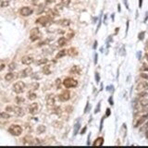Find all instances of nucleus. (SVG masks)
<instances>
[{"mask_svg": "<svg viewBox=\"0 0 148 148\" xmlns=\"http://www.w3.org/2000/svg\"><path fill=\"white\" fill-rule=\"evenodd\" d=\"M142 71H148V66H146V65H144V66L142 67Z\"/></svg>", "mask_w": 148, "mask_h": 148, "instance_id": "nucleus-39", "label": "nucleus"}, {"mask_svg": "<svg viewBox=\"0 0 148 148\" xmlns=\"http://www.w3.org/2000/svg\"><path fill=\"white\" fill-rule=\"evenodd\" d=\"M22 102H24V99L23 98H20V97H17V103L18 104H20Z\"/></svg>", "mask_w": 148, "mask_h": 148, "instance_id": "nucleus-38", "label": "nucleus"}, {"mask_svg": "<svg viewBox=\"0 0 148 148\" xmlns=\"http://www.w3.org/2000/svg\"><path fill=\"white\" fill-rule=\"evenodd\" d=\"M148 90V82H140L136 86V91L137 92H142V91Z\"/></svg>", "mask_w": 148, "mask_h": 148, "instance_id": "nucleus-11", "label": "nucleus"}, {"mask_svg": "<svg viewBox=\"0 0 148 148\" xmlns=\"http://www.w3.org/2000/svg\"><path fill=\"white\" fill-rule=\"evenodd\" d=\"M9 133L14 136H20L22 133V128L20 125H11L9 128Z\"/></svg>", "mask_w": 148, "mask_h": 148, "instance_id": "nucleus-2", "label": "nucleus"}, {"mask_svg": "<svg viewBox=\"0 0 148 148\" xmlns=\"http://www.w3.org/2000/svg\"><path fill=\"white\" fill-rule=\"evenodd\" d=\"M16 68V64L15 63H10L9 66V69H10V71H13V69H15Z\"/></svg>", "mask_w": 148, "mask_h": 148, "instance_id": "nucleus-31", "label": "nucleus"}, {"mask_svg": "<svg viewBox=\"0 0 148 148\" xmlns=\"http://www.w3.org/2000/svg\"><path fill=\"white\" fill-rule=\"evenodd\" d=\"M36 97H37V95H36L34 93H33V92L28 93V98H29L30 100H34V99H36Z\"/></svg>", "mask_w": 148, "mask_h": 148, "instance_id": "nucleus-25", "label": "nucleus"}, {"mask_svg": "<svg viewBox=\"0 0 148 148\" xmlns=\"http://www.w3.org/2000/svg\"><path fill=\"white\" fill-rule=\"evenodd\" d=\"M25 87H26V84L23 82H17L13 85V91L16 94H21L24 92Z\"/></svg>", "mask_w": 148, "mask_h": 148, "instance_id": "nucleus-3", "label": "nucleus"}, {"mask_svg": "<svg viewBox=\"0 0 148 148\" xmlns=\"http://www.w3.org/2000/svg\"><path fill=\"white\" fill-rule=\"evenodd\" d=\"M147 19H148V11L146 12V17H145V19H144V22H145L146 20H147Z\"/></svg>", "mask_w": 148, "mask_h": 148, "instance_id": "nucleus-50", "label": "nucleus"}, {"mask_svg": "<svg viewBox=\"0 0 148 148\" xmlns=\"http://www.w3.org/2000/svg\"><path fill=\"white\" fill-rule=\"evenodd\" d=\"M62 83H63V85L68 89L74 88V87H77V85H78V82L76 80L72 79V78H66V79L62 82Z\"/></svg>", "mask_w": 148, "mask_h": 148, "instance_id": "nucleus-1", "label": "nucleus"}, {"mask_svg": "<svg viewBox=\"0 0 148 148\" xmlns=\"http://www.w3.org/2000/svg\"><path fill=\"white\" fill-rule=\"evenodd\" d=\"M60 85H61V80H60V79H57V80H56V86H57V88L59 89L60 88Z\"/></svg>", "mask_w": 148, "mask_h": 148, "instance_id": "nucleus-29", "label": "nucleus"}, {"mask_svg": "<svg viewBox=\"0 0 148 148\" xmlns=\"http://www.w3.org/2000/svg\"><path fill=\"white\" fill-rule=\"evenodd\" d=\"M147 48H148V44H147Z\"/></svg>", "mask_w": 148, "mask_h": 148, "instance_id": "nucleus-54", "label": "nucleus"}, {"mask_svg": "<svg viewBox=\"0 0 148 148\" xmlns=\"http://www.w3.org/2000/svg\"><path fill=\"white\" fill-rule=\"evenodd\" d=\"M142 6H143V0H139V7L141 9Z\"/></svg>", "mask_w": 148, "mask_h": 148, "instance_id": "nucleus-44", "label": "nucleus"}, {"mask_svg": "<svg viewBox=\"0 0 148 148\" xmlns=\"http://www.w3.org/2000/svg\"><path fill=\"white\" fill-rule=\"evenodd\" d=\"M95 81H96V82H99V81H100V77H99V73L98 72H96L95 73Z\"/></svg>", "mask_w": 148, "mask_h": 148, "instance_id": "nucleus-37", "label": "nucleus"}, {"mask_svg": "<svg viewBox=\"0 0 148 148\" xmlns=\"http://www.w3.org/2000/svg\"><path fill=\"white\" fill-rule=\"evenodd\" d=\"M33 12V9H31L30 7H23L20 9V13L21 16H24V17H27V16H30L32 15Z\"/></svg>", "mask_w": 148, "mask_h": 148, "instance_id": "nucleus-8", "label": "nucleus"}, {"mask_svg": "<svg viewBox=\"0 0 148 148\" xmlns=\"http://www.w3.org/2000/svg\"><path fill=\"white\" fill-rule=\"evenodd\" d=\"M67 41H68V39H67L66 37H60L59 39L58 40V46H64L65 44H67Z\"/></svg>", "mask_w": 148, "mask_h": 148, "instance_id": "nucleus-19", "label": "nucleus"}, {"mask_svg": "<svg viewBox=\"0 0 148 148\" xmlns=\"http://www.w3.org/2000/svg\"><path fill=\"white\" fill-rule=\"evenodd\" d=\"M141 77L142 78H144V79H145V80H148V74L147 73H141Z\"/></svg>", "mask_w": 148, "mask_h": 148, "instance_id": "nucleus-36", "label": "nucleus"}, {"mask_svg": "<svg viewBox=\"0 0 148 148\" xmlns=\"http://www.w3.org/2000/svg\"><path fill=\"white\" fill-rule=\"evenodd\" d=\"M51 20V19L49 18L48 16H43V17H40L39 19L36 20V23L42 25V26H45L49 23V21Z\"/></svg>", "mask_w": 148, "mask_h": 148, "instance_id": "nucleus-6", "label": "nucleus"}, {"mask_svg": "<svg viewBox=\"0 0 148 148\" xmlns=\"http://www.w3.org/2000/svg\"><path fill=\"white\" fill-rule=\"evenodd\" d=\"M146 128H148V121L144 125V129H146Z\"/></svg>", "mask_w": 148, "mask_h": 148, "instance_id": "nucleus-49", "label": "nucleus"}, {"mask_svg": "<svg viewBox=\"0 0 148 148\" xmlns=\"http://www.w3.org/2000/svg\"><path fill=\"white\" fill-rule=\"evenodd\" d=\"M21 62L24 65H31L33 62V58L32 56H25L21 58Z\"/></svg>", "mask_w": 148, "mask_h": 148, "instance_id": "nucleus-14", "label": "nucleus"}, {"mask_svg": "<svg viewBox=\"0 0 148 148\" xmlns=\"http://www.w3.org/2000/svg\"><path fill=\"white\" fill-rule=\"evenodd\" d=\"M80 128H81V123H80V121L79 122H76L75 125H74V133H73V134H74V135L77 134V133H79Z\"/></svg>", "mask_w": 148, "mask_h": 148, "instance_id": "nucleus-23", "label": "nucleus"}, {"mask_svg": "<svg viewBox=\"0 0 148 148\" xmlns=\"http://www.w3.org/2000/svg\"><path fill=\"white\" fill-rule=\"evenodd\" d=\"M67 54L69 56H71V57H74V56L78 55V50H77V48H75V47H71V48H69V50H67Z\"/></svg>", "mask_w": 148, "mask_h": 148, "instance_id": "nucleus-16", "label": "nucleus"}, {"mask_svg": "<svg viewBox=\"0 0 148 148\" xmlns=\"http://www.w3.org/2000/svg\"><path fill=\"white\" fill-rule=\"evenodd\" d=\"M42 71H43V73H44V74H45V75H49V74H50V66H44V68H43L42 69Z\"/></svg>", "mask_w": 148, "mask_h": 148, "instance_id": "nucleus-22", "label": "nucleus"}, {"mask_svg": "<svg viewBox=\"0 0 148 148\" xmlns=\"http://www.w3.org/2000/svg\"><path fill=\"white\" fill-rule=\"evenodd\" d=\"M87 130V127H84L83 129L82 130V131H81V134H84L85 133V131Z\"/></svg>", "mask_w": 148, "mask_h": 148, "instance_id": "nucleus-40", "label": "nucleus"}, {"mask_svg": "<svg viewBox=\"0 0 148 148\" xmlns=\"http://www.w3.org/2000/svg\"><path fill=\"white\" fill-rule=\"evenodd\" d=\"M146 138H147V139H148V133H146Z\"/></svg>", "mask_w": 148, "mask_h": 148, "instance_id": "nucleus-53", "label": "nucleus"}, {"mask_svg": "<svg viewBox=\"0 0 148 148\" xmlns=\"http://www.w3.org/2000/svg\"><path fill=\"white\" fill-rule=\"evenodd\" d=\"M96 46H97V41H95V45H94V49L96 48Z\"/></svg>", "mask_w": 148, "mask_h": 148, "instance_id": "nucleus-48", "label": "nucleus"}, {"mask_svg": "<svg viewBox=\"0 0 148 148\" xmlns=\"http://www.w3.org/2000/svg\"><path fill=\"white\" fill-rule=\"evenodd\" d=\"M90 107H91V106H90V103H89V102H87L86 106H85V108H84V113H87V112H89V110H90Z\"/></svg>", "mask_w": 148, "mask_h": 148, "instance_id": "nucleus-30", "label": "nucleus"}, {"mask_svg": "<svg viewBox=\"0 0 148 148\" xmlns=\"http://www.w3.org/2000/svg\"><path fill=\"white\" fill-rule=\"evenodd\" d=\"M109 103H110V105H113L114 103H113V100H112V96H111L110 98H109Z\"/></svg>", "mask_w": 148, "mask_h": 148, "instance_id": "nucleus-47", "label": "nucleus"}, {"mask_svg": "<svg viewBox=\"0 0 148 148\" xmlns=\"http://www.w3.org/2000/svg\"><path fill=\"white\" fill-rule=\"evenodd\" d=\"M123 2H124V4H125V7H126V9H129V4H128V2H127V0H123Z\"/></svg>", "mask_w": 148, "mask_h": 148, "instance_id": "nucleus-42", "label": "nucleus"}, {"mask_svg": "<svg viewBox=\"0 0 148 148\" xmlns=\"http://www.w3.org/2000/svg\"><path fill=\"white\" fill-rule=\"evenodd\" d=\"M48 62V59H46V58H43V59H40L37 61V65H43V64H45V63H47Z\"/></svg>", "mask_w": 148, "mask_h": 148, "instance_id": "nucleus-28", "label": "nucleus"}, {"mask_svg": "<svg viewBox=\"0 0 148 148\" xmlns=\"http://www.w3.org/2000/svg\"><path fill=\"white\" fill-rule=\"evenodd\" d=\"M69 98H71V93L68 90H64L58 95V99L61 102H67L68 100H69Z\"/></svg>", "mask_w": 148, "mask_h": 148, "instance_id": "nucleus-5", "label": "nucleus"}, {"mask_svg": "<svg viewBox=\"0 0 148 148\" xmlns=\"http://www.w3.org/2000/svg\"><path fill=\"white\" fill-rule=\"evenodd\" d=\"M66 55H67V50L66 49H62V50H60L59 52L57 54V56H56V59L63 58V57H65Z\"/></svg>", "mask_w": 148, "mask_h": 148, "instance_id": "nucleus-20", "label": "nucleus"}, {"mask_svg": "<svg viewBox=\"0 0 148 148\" xmlns=\"http://www.w3.org/2000/svg\"><path fill=\"white\" fill-rule=\"evenodd\" d=\"M100 105H101V102H99L97 104V106H96V108H95V113H98L100 111Z\"/></svg>", "mask_w": 148, "mask_h": 148, "instance_id": "nucleus-34", "label": "nucleus"}, {"mask_svg": "<svg viewBox=\"0 0 148 148\" xmlns=\"http://www.w3.org/2000/svg\"><path fill=\"white\" fill-rule=\"evenodd\" d=\"M101 23H102V13H101V16H100L99 21H98V24H97V28H96V32H98V30H99L100 26H101Z\"/></svg>", "mask_w": 148, "mask_h": 148, "instance_id": "nucleus-32", "label": "nucleus"}, {"mask_svg": "<svg viewBox=\"0 0 148 148\" xmlns=\"http://www.w3.org/2000/svg\"><path fill=\"white\" fill-rule=\"evenodd\" d=\"M144 32H142V33H139V35H138V37H139V39L140 40H143L144 39Z\"/></svg>", "mask_w": 148, "mask_h": 148, "instance_id": "nucleus-35", "label": "nucleus"}, {"mask_svg": "<svg viewBox=\"0 0 148 148\" xmlns=\"http://www.w3.org/2000/svg\"><path fill=\"white\" fill-rule=\"evenodd\" d=\"M15 78V74L12 72H9L7 73V74H6V76H5V80L6 81H7V82H10V81H12V80Z\"/></svg>", "mask_w": 148, "mask_h": 148, "instance_id": "nucleus-21", "label": "nucleus"}, {"mask_svg": "<svg viewBox=\"0 0 148 148\" xmlns=\"http://www.w3.org/2000/svg\"><path fill=\"white\" fill-rule=\"evenodd\" d=\"M9 5V2L7 0H1L0 1V7H6Z\"/></svg>", "mask_w": 148, "mask_h": 148, "instance_id": "nucleus-24", "label": "nucleus"}, {"mask_svg": "<svg viewBox=\"0 0 148 148\" xmlns=\"http://www.w3.org/2000/svg\"><path fill=\"white\" fill-rule=\"evenodd\" d=\"M58 23L63 27H68V26H69V24H71V20H67V19H64V20H59V21H58Z\"/></svg>", "mask_w": 148, "mask_h": 148, "instance_id": "nucleus-18", "label": "nucleus"}, {"mask_svg": "<svg viewBox=\"0 0 148 148\" xmlns=\"http://www.w3.org/2000/svg\"><path fill=\"white\" fill-rule=\"evenodd\" d=\"M114 15H115V14H112V16H111V17H112V20H114Z\"/></svg>", "mask_w": 148, "mask_h": 148, "instance_id": "nucleus-52", "label": "nucleus"}, {"mask_svg": "<svg viewBox=\"0 0 148 148\" xmlns=\"http://www.w3.org/2000/svg\"><path fill=\"white\" fill-rule=\"evenodd\" d=\"M118 10H119V12H120V11H121V7H120V4L118 5Z\"/></svg>", "mask_w": 148, "mask_h": 148, "instance_id": "nucleus-46", "label": "nucleus"}, {"mask_svg": "<svg viewBox=\"0 0 148 148\" xmlns=\"http://www.w3.org/2000/svg\"><path fill=\"white\" fill-rule=\"evenodd\" d=\"M145 58H146V59H147V61H148V54H146V55H145Z\"/></svg>", "mask_w": 148, "mask_h": 148, "instance_id": "nucleus-51", "label": "nucleus"}, {"mask_svg": "<svg viewBox=\"0 0 148 148\" xmlns=\"http://www.w3.org/2000/svg\"><path fill=\"white\" fill-rule=\"evenodd\" d=\"M41 37V33H40V30L38 28H33L32 29L31 33H30V39L31 41H36L39 38Z\"/></svg>", "mask_w": 148, "mask_h": 148, "instance_id": "nucleus-4", "label": "nucleus"}, {"mask_svg": "<svg viewBox=\"0 0 148 148\" xmlns=\"http://www.w3.org/2000/svg\"><path fill=\"white\" fill-rule=\"evenodd\" d=\"M32 74H33V69L30 68V67H27L26 69H24L22 71H20V77L25 78V77H28V76H31Z\"/></svg>", "mask_w": 148, "mask_h": 148, "instance_id": "nucleus-10", "label": "nucleus"}, {"mask_svg": "<svg viewBox=\"0 0 148 148\" xmlns=\"http://www.w3.org/2000/svg\"><path fill=\"white\" fill-rule=\"evenodd\" d=\"M44 130H45V127H44V125H40V126H38V128H37L38 133H43Z\"/></svg>", "mask_w": 148, "mask_h": 148, "instance_id": "nucleus-26", "label": "nucleus"}, {"mask_svg": "<svg viewBox=\"0 0 148 148\" xmlns=\"http://www.w3.org/2000/svg\"><path fill=\"white\" fill-rule=\"evenodd\" d=\"M97 63V54L95 53V64H96Z\"/></svg>", "mask_w": 148, "mask_h": 148, "instance_id": "nucleus-43", "label": "nucleus"}, {"mask_svg": "<svg viewBox=\"0 0 148 148\" xmlns=\"http://www.w3.org/2000/svg\"><path fill=\"white\" fill-rule=\"evenodd\" d=\"M39 87V84L37 83V82H35V83L33 84V86H32V89L33 90H37V88Z\"/></svg>", "mask_w": 148, "mask_h": 148, "instance_id": "nucleus-33", "label": "nucleus"}, {"mask_svg": "<svg viewBox=\"0 0 148 148\" xmlns=\"http://www.w3.org/2000/svg\"><path fill=\"white\" fill-rule=\"evenodd\" d=\"M69 72L72 73V74H75V75H80L82 73V69L79 66H73L69 71Z\"/></svg>", "mask_w": 148, "mask_h": 148, "instance_id": "nucleus-15", "label": "nucleus"}, {"mask_svg": "<svg viewBox=\"0 0 148 148\" xmlns=\"http://www.w3.org/2000/svg\"><path fill=\"white\" fill-rule=\"evenodd\" d=\"M147 119H148V113L147 114H145V115H144V116H142L140 119H138V120H137V122L134 124V127L135 128H137V127H139V126H141L142 124H144V122L147 120Z\"/></svg>", "mask_w": 148, "mask_h": 148, "instance_id": "nucleus-13", "label": "nucleus"}, {"mask_svg": "<svg viewBox=\"0 0 148 148\" xmlns=\"http://www.w3.org/2000/svg\"><path fill=\"white\" fill-rule=\"evenodd\" d=\"M90 137H91V134H89L88 135V142H87V144H88V145H90Z\"/></svg>", "mask_w": 148, "mask_h": 148, "instance_id": "nucleus-45", "label": "nucleus"}, {"mask_svg": "<svg viewBox=\"0 0 148 148\" xmlns=\"http://www.w3.org/2000/svg\"><path fill=\"white\" fill-rule=\"evenodd\" d=\"M110 114H111L110 109L107 108V109H106V117H108V116H110Z\"/></svg>", "mask_w": 148, "mask_h": 148, "instance_id": "nucleus-41", "label": "nucleus"}, {"mask_svg": "<svg viewBox=\"0 0 148 148\" xmlns=\"http://www.w3.org/2000/svg\"><path fill=\"white\" fill-rule=\"evenodd\" d=\"M12 112H13L16 116H18V117H23L24 114H25L23 108H21V107H20V106H13V111H12Z\"/></svg>", "mask_w": 148, "mask_h": 148, "instance_id": "nucleus-12", "label": "nucleus"}, {"mask_svg": "<svg viewBox=\"0 0 148 148\" xmlns=\"http://www.w3.org/2000/svg\"><path fill=\"white\" fill-rule=\"evenodd\" d=\"M55 95H48L46 97V106L48 108H53L55 106Z\"/></svg>", "mask_w": 148, "mask_h": 148, "instance_id": "nucleus-7", "label": "nucleus"}, {"mask_svg": "<svg viewBox=\"0 0 148 148\" xmlns=\"http://www.w3.org/2000/svg\"><path fill=\"white\" fill-rule=\"evenodd\" d=\"M28 109H29V112L31 113L32 115H34L39 110V105H38V103H33V104H31L29 106Z\"/></svg>", "mask_w": 148, "mask_h": 148, "instance_id": "nucleus-9", "label": "nucleus"}, {"mask_svg": "<svg viewBox=\"0 0 148 148\" xmlns=\"http://www.w3.org/2000/svg\"><path fill=\"white\" fill-rule=\"evenodd\" d=\"M0 117L3 118V119H9L10 115L7 114V112H3V113H0Z\"/></svg>", "mask_w": 148, "mask_h": 148, "instance_id": "nucleus-27", "label": "nucleus"}, {"mask_svg": "<svg viewBox=\"0 0 148 148\" xmlns=\"http://www.w3.org/2000/svg\"><path fill=\"white\" fill-rule=\"evenodd\" d=\"M103 144H104V138L98 137L97 139L95 140V141L93 143V145L94 146H101Z\"/></svg>", "mask_w": 148, "mask_h": 148, "instance_id": "nucleus-17", "label": "nucleus"}]
</instances>
